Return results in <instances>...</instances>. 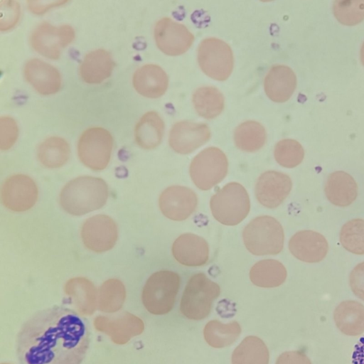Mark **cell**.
Listing matches in <instances>:
<instances>
[{"instance_id":"6da1fadb","label":"cell","mask_w":364,"mask_h":364,"mask_svg":"<svg viewBox=\"0 0 364 364\" xmlns=\"http://www.w3.org/2000/svg\"><path fill=\"white\" fill-rule=\"evenodd\" d=\"M90 344L86 320L72 309L54 306L37 312L16 340L20 364H80Z\"/></svg>"},{"instance_id":"7a4b0ae2","label":"cell","mask_w":364,"mask_h":364,"mask_svg":"<svg viewBox=\"0 0 364 364\" xmlns=\"http://www.w3.org/2000/svg\"><path fill=\"white\" fill-rule=\"evenodd\" d=\"M107 198L108 187L103 179L80 176L63 187L60 194V203L68 213L82 215L101 208Z\"/></svg>"},{"instance_id":"3957f363","label":"cell","mask_w":364,"mask_h":364,"mask_svg":"<svg viewBox=\"0 0 364 364\" xmlns=\"http://www.w3.org/2000/svg\"><path fill=\"white\" fill-rule=\"evenodd\" d=\"M242 238L247 250L255 255H277L283 249V228L271 216H259L251 220L243 230Z\"/></svg>"},{"instance_id":"277c9868","label":"cell","mask_w":364,"mask_h":364,"mask_svg":"<svg viewBox=\"0 0 364 364\" xmlns=\"http://www.w3.org/2000/svg\"><path fill=\"white\" fill-rule=\"evenodd\" d=\"M180 277L172 271L161 270L147 279L141 299L145 308L156 315L166 314L174 306L180 287Z\"/></svg>"},{"instance_id":"5b68a950","label":"cell","mask_w":364,"mask_h":364,"mask_svg":"<svg viewBox=\"0 0 364 364\" xmlns=\"http://www.w3.org/2000/svg\"><path fill=\"white\" fill-rule=\"evenodd\" d=\"M220 287L203 273L193 274L188 280L181 300L180 310L189 319L200 320L210 314Z\"/></svg>"},{"instance_id":"8992f818","label":"cell","mask_w":364,"mask_h":364,"mask_svg":"<svg viewBox=\"0 0 364 364\" xmlns=\"http://www.w3.org/2000/svg\"><path fill=\"white\" fill-rule=\"evenodd\" d=\"M215 219L225 225H235L248 215L250 203L248 193L240 183L231 182L216 192L210 202Z\"/></svg>"},{"instance_id":"52a82bcc","label":"cell","mask_w":364,"mask_h":364,"mask_svg":"<svg viewBox=\"0 0 364 364\" xmlns=\"http://www.w3.org/2000/svg\"><path fill=\"white\" fill-rule=\"evenodd\" d=\"M113 147L111 134L102 127H91L80 136L77 153L81 162L87 167L100 171L108 165Z\"/></svg>"},{"instance_id":"ba28073f","label":"cell","mask_w":364,"mask_h":364,"mask_svg":"<svg viewBox=\"0 0 364 364\" xmlns=\"http://www.w3.org/2000/svg\"><path fill=\"white\" fill-rule=\"evenodd\" d=\"M228 167L225 154L216 147H209L192 160L190 176L198 188L206 191L223 181L227 174Z\"/></svg>"},{"instance_id":"9c48e42d","label":"cell","mask_w":364,"mask_h":364,"mask_svg":"<svg viewBox=\"0 0 364 364\" xmlns=\"http://www.w3.org/2000/svg\"><path fill=\"white\" fill-rule=\"evenodd\" d=\"M198 60L201 70L216 80H225L233 67V55L230 47L215 38L203 40L198 48Z\"/></svg>"},{"instance_id":"30bf717a","label":"cell","mask_w":364,"mask_h":364,"mask_svg":"<svg viewBox=\"0 0 364 364\" xmlns=\"http://www.w3.org/2000/svg\"><path fill=\"white\" fill-rule=\"evenodd\" d=\"M74 38L75 31L70 26H54L44 22L36 27L30 41L38 53L50 59H57L61 50L72 43Z\"/></svg>"},{"instance_id":"8fae6325","label":"cell","mask_w":364,"mask_h":364,"mask_svg":"<svg viewBox=\"0 0 364 364\" xmlns=\"http://www.w3.org/2000/svg\"><path fill=\"white\" fill-rule=\"evenodd\" d=\"M38 191L34 181L24 174L9 177L1 189V199L4 205L15 212L31 209L38 199Z\"/></svg>"},{"instance_id":"7c38bea8","label":"cell","mask_w":364,"mask_h":364,"mask_svg":"<svg viewBox=\"0 0 364 364\" xmlns=\"http://www.w3.org/2000/svg\"><path fill=\"white\" fill-rule=\"evenodd\" d=\"M117 237L116 223L106 215H97L87 219L81 228V237L85 246L97 253L111 250Z\"/></svg>"},{"instance_id":"4fadbf2b","label":"cell","mask_w":364,"mask_h":364,"mask_svg":"<svg viewBox=\"0 0 364 364\" xmlns=\"http://www.w3.org/2000/svg\"><path fill=\"white\" fill-rule=\"evenodd\" d=\"M154 38L158 48L168 55L185 53L194 40L185 26L168 18H163L156 23Z\"/></svg>"},{"instance_id":"5bb4252c","label":"cell","mask_w":364,"mask_h":364,"mask_svg":"<svg viewBox=\"0 0 364 364\" xmlns=\"http://www.w3.org/2000/svg\"><path fill=\"white\" fill-rule=\"evenodd\" d=\"M196 194L190 188L173 186L165 189L159 197V204L162 213L173 220H183L196 210Z\"/></svg>"},{"instance_id":"9a60e30c","label":"cell","mask_w":364,"mask_h":364,"mask_svg":"<svg viewBox=\"0 0 364 364\" xmlns=\"http://www.w3.org/2000/svg\"><path fill=\"white\" fill-rule=\"evenodd\" d=\"M291 188L292 182L289 176L269 171L259 177L255 186V196L262 205L274 208L286 199Z\"/></svg>"},{"instance_id":"2e32d148","label":"cell","mask_w":364,"mask_h":364,"mask_svg":"<svg viewBox=\"0 0 364 364\" xmlns=\"http://www.w3.org/2000/svg\"><path fill=\"white\" fill-rule=\"evenodd\" d=\"M210 136V129L205 124L182 121L171 128L169 144L175 151L186 154L204 144Z\"/></svg>"},{"instance_id":"e0dca14e","label":"cell","mask_w":364,"mask_h":364,"mask_svg":"<svg viewBox=\"0 0 364 364\" xmlns=\"http://www.w3.org/2000/svg\"><path fill=\"white\" fill-rule=\"evenodd\" d=\"M289 249L298 259L315 263L321 262L326 256L328 244L321 234L313 230H301L291 237Z\"/></svg>"},{"instance_id":"ac0fdd59","label":"cell","mask_w":364,"mask_h":364,"mask_svg":"<svg viewBox=\"0 0 364 364\" xmlns=\"http://www.w3.org/2000/svg\"><path fill=\"white\" fill-rule=\"evenodd\" d=\"M24 76L28 82L43 95L55 94L61 87L62 79L58 70L39 59H31L26 63Z\"/></svg>"},{"instance_id":"d6986e66","label":"cell","mask_w":364,"mask_h":364,"mask_svg":"<svg viewBox=\"0 0 364 364\" xmlns=\"http://www.w3.org/2000/svg\"><path fill=\"white\" fill-rule=\"evenodd\" d=\"M172 253L176 260L181 264L197 267L208 262L209 248L203 237L192 233H186L174 241Z\"/></svg>"},{"instance_id":"ffe728a7","label":"cell","mask_w":364,"mask_h":364,"mask_svg":"<svg viewBox=\"0 0 364 364\" xmlns=\"http://www.w3.org/2000/svg\"><path fill=\"white\" fill-rule=\"evenodd\" d=\"M296 85L294 71L288 66H273L267 74L264 87L267 95L274 102H284L292 95Z\"/></svg>"},{"instance_id":"44dd1931","label":"cell","mask_w":364,"mask_h":364,"mask_svg":"<svg viewBox=\"0 0 364 364\" xmlns=\"http://www.w3.org/2000/svg\"><path fill=\"white\" fill-rule=\"evenodd\" d=\"M168 77L164 70L154 64H147L139 68L134 74L133 85L141 95L156 98L166 92Z\"/></svg>"},{"instance_id":"7402d4cb","label":"cell","mask_w":364,"mask_h":364,"mask_svg":"<svg viewBox=\"0 0 364 364\" xmlns=\"http://www.w3.org/2000/svg\"><path fill=\"white\" fill-rule=\"evenodd\" d=\"M324 191L326 198L332 204L346 207L356 199L358 185L349 173L338 171L328 176Z\"/></svg>"},{"instance_id":"603a6c76","label":"cell","mask_w":364,"mask_h":364,"mask_svg":"<svg viewBox=\"0 0 364 364\" xmlns=\"http://www.w3.org/2000/svg\"><path fill=\"white\" fill-rule=\"evenodd\" d=\"M114 69V61L106 50L97 49L88 53L80 66L81 78L89 84H98L107 79Z\"/></svg>"},{"instance_id":"cb8c5ba5","label":"cell","mask_w":364,"mask_h":364,"mask_svg":"<svg viewBox=\"0 0 364 364\" xmlns=\"http://www.w3.org/2000/svg\"><path fill=\"white\" fill-rule=\"evenodd\" d=\"M333 319L343 334L360 335L364 332V306L356 301H343L335 309Z\"/></svg>"},{"instance_id":"d4e9b609","label":"cell","mask_w":364,"mask_h":364,"mask_svg":"<svg viewBox=\"0 0 364 364\" xmlns=\"http://www.w3.org/2000/svg\"><path fill=\"white\" fill-rule=\"evenodd\" d=\"M164 130V124L161 117L155 112H149L136 125L135 140L143 149H154L161 143Z\"/></svg>"},{"instance_id":"484cf974","label":"cell","mask_w":364,"mask_h":364,"mask_svg":"<svg viewBox=\"0 0 364 364\" xmlns=\"http://www.w3.org/2000/svg\"><path fill=\"white\" fill-rule=\"evenodd\" d=\"M284 266L275 259H264L257 262L250 269L251 282L260 287L270 288L280 286L287 278Z\"/></svg>"},{"instance_id":"4316f807","label":"cell","mask_w":364,"mask_h":364,"mask_svg":"<svg viewBox=\"0 0 364 364\" xmlns=\"http://www.w3.org/2000/svg\"><path fill=\"white\" fill-rule=\"evenodd\" d=\"M70 146L67 141L59 136H51L44 140L38 147L39 161L49 168L63 166L70 156Z\"/></svg>"},{"instance_id":"83f0119b","label":"cell","mask_w":364,"mask_h":364,"mask_svg":"<svg viewBox=\"0 0 364 364\" xmlns=\"http://www.w3.org/2000/svg\"><path fill=\"white\" fill-rule=\"evenodd\" d=\"M269 350L262 340L250 336L246 337L235 349L232 364H268Z\"/></svg>"},{"instance_id":"f1b7e54d","label":"cell","mask_w":364,"mask_h":364,"mask_svg":"<svg viewBox=\"0 0 364 364\" xmlns=\"http://www.w3.org/2000/svg\"><path fill=\"white\" fill-rule=\"evenodd\" d=\"M193 102L198 114L206 119L217 117L224 107L222 93L213 87L197 89L193 95Z\"/></svg>"},{"instance_id":"f546056e","label":"cell","mask_w":364,"mask_h":364,"mask_svg":"<svg viewBox=\"0 0 364 364\" xmlns=\"http://www.w3.org/2000/svg\"><path fill=\"white\" fill-rule=\"evenodd\" d=\"M241 328L237 321L224 324L214 320L205 325L203 331L206 342L214 348H223L233 343L240 336Z\"/></svg>"},{"instance_id":"4dcf8cb0","label":"cell","mask_w":364,"mask_h":364,"mask_svg":"<svg viewBox=\"0 0 364 364\" xmlns=\"http://www.w3.org/2000/svg\"><path fill=\"white\" fill-rule=\"evenodd\" d=\"M235 145L245 151H255L263 146L266 132L263 126L255 121H247L240 124L234 134Z\"/></svg>"},{"instance_id":"1f68e13d","label":"cell","mask_w":364,"mask_h":364,"mask_svg":"<svg viewBox=\"0 0 364 364\" xmlns=\"http://www.w3.org/2000/svg\"><path fill=\"white\" fill-rule=\"evenodd\" d=\"M340 242L350 252L364 255V220L355 218L346 223L340 232Z\"/></svg>"},{"instance_id":"d6a6232c","label":"cell","mask_w":364,"mask_h":364,"mask_svg":"<svg viewBox=\"0 0 364 364\" xmlns=\"http://www.w3.org/2000/svg\"><path fill=\"white\" fill-rule=\"evenodd\" d=\"M274 155L276 161L281 166L286 168H294L302 161L304 151L297 141L286 139L276 144Z\"/></svg>"},{"instance_id":"836d02e7","label":"cell","mask_w":364,"mask_h":364,"mask_svg":"<svg viewBox=\"0 0 364 364\" xmlns=\"http://www.w3.org/2000/svg\"><path fill=\"white\" fill-rule=\"evenodd\" d=\"M333 11L340 23L348 26L355 25L364 19V1H336L333 2Z\"/></svg>"},{"instance_id":"e575fe53","label":"cell","mask_w":364,"mask_h":364,"mask_svg":"<svg viewBox=\"0 0 364 364\" xmlns=\"http://www.w3.org/2000/svg\"><path fill=\"white\" fill-rule=\"evenodd\" d=\"M65 292L72 296L80 307L90 309L93 306L95 289L92 283L85 277H75L68 280L65 287Z\"/></svg>"},{"instance_id":"d590c367","label":"cell","mask_w":364,"mask_h":364,"mask_svg":"<svg viewBox=\"0 0 364 364\" xmlns=\"http://www.w3.org/2000/svg\"><path fill=\"white\" fill-rule=\"evenodd\" d=\"M100 306L106 310H115L121 306L125 298L124 286L117 279L105 281L100 287Z\"/></svg>"},{"instance_id":"8d00e7d4","label":"cell","mask_w":364,"mask_h":364,"mask_svg":"<svg viewBox=\"0 0 364 364\" xmlns=\"http://www.w3.org/2000/svg\"><path fill=\"white\" fill-rule=\"evenodd\" d=\"M18 134V128L16 121L10 117H1L0 119V148L1 150L10 149L16 142Z\"/></svg>"},{"instance_id":"74e56055","label":"cell","mask_w":364,"mask_h":364,"mask_svg":"<svg viewBox=\"0 0 364 364\" xmlns=\"http://www.w3.org/2000/svg\"><path fill=\"white\" fill-rule=\"evenodd\" d=\"M1 18L0 28L1 31L12 28L18 22L20 17V6L14 1H2L0 4Z\"/></svg>"},{"instance_id":"f35d334b","label":"cell","mask_w":364,"mask_h":364,"mask_svg":"<svg viewBox=\"0 0 364 364\" xmlns=\"http://www.w3.org/2000/svg\"><path fill=\"white\" fill-rule=\"evenodd\" d=\"M349 283L353 293L364 301V262L357 264L351 271Z\"/></svg>"},{"instance_id":"ab89813d","label":"cell","mask_w":364,"mask_h":364,"mask_svg":"<svg viewBox=\"0 0 364 364\" xmlns=\"http://www.w3.org/2000/svg\"><path fill=\"white\" fill-rule=\"evenodd\" d=\"M276 364H312L307 355L299 350L287 351L281 354Z\"/></svg>"},{"instance_id":"60d3db41","label":"cell","mask_w":364,"mask_h":364,"mask_svg":"<svg viewBox=\"0 0 364 364\" xmlns=\"http://www.w3.org/2000/svg\"><path fill=\"white\" fill-rule=\"evenodd\" d=\"M67 1H28L29 10L36 14H43L50 9L66 4Z\"/></svg>"},{"instance_id":"b9f144b4","label":"cell","mask_w":364,"mask_h":364,"mask_svg":"<svg viewBox=\"0 0 364 364\" xmlns=\"http://www.w3.org/2000/svg\"><path fill=\"white\" fill-rule=\"evenodd\" d=\"M353 364H364V336L355 344L352 355Z\"/></svg>"},{"instance_id":"7bdbcfd3","label":"cell","mask_w":364,"mask_h":364,"mask_svg":"<svg viewBox=\"0 0 364 364\" xmlns=\"http://www.w3.org/2000/svg\"><path fill=\"white\" fill-rule=\"evenodd\" d=\"M360 60H361L363 65H364V42L361 46V49H360Z\"/></svg>"}]
</instances>
